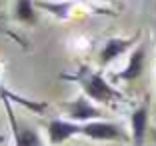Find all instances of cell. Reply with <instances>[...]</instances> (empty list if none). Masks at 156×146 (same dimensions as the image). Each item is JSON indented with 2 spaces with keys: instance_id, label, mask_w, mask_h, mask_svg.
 Here are the masks:
<instances>
[{
  "instance_id": "cell-1",
  "label": "cell",
  "mask_w": 156,
  "mask_h": 146,
  "mask_svg": "<svg viewBox=\"0 0 156 146\" xmlns=\"http://www.w3.org/2000/svg\"><path fill=\"white\" fill-rule=\"evenodd\" d=\"M62 78L66 80H72L80 86L82 94H86L92 102H98V104H112V102H122L124 94L120 90H116L100 72L92 70L90 66L82 64L78 66V70L74 74H62Z\"/></svg>"
},
{
  "instance_id": "cell-2",
  "label": "cell",
  "mask_w": 156,
  "mask_h": 146,
  "mask_svg": "<svg viewBox=\"0 0 156 146\" xmlns=\"http://www.w3.org/2000/svg\"><path fill=\"white\" fill-rule=\"evenodd\" d=\"M60 106H62V110L68 114V118L74 120V122H82L84 124V122L98 120V118L104 116V112H102L86 94H80L78 98H74V100H70V102H62Z\"/></svg>"
},
{
  "instance_id": "cell-3",
  "label": "cell",
  "mask_w": 156,
  "mask_h": 146,
  "mask_svg": "<svg viewBox=\"0 0 156 146\" xmlns=\"http://www.w3.org/2000/svg\"><path fill=\"white\" fill-rule=\"evenodd\" d=\"M140 38H142V32H140V30H138L136 34H132V36H126V38H124V36L108 38V40L104 42V46L100 48V56H98L100 66H108V64L114 62L116 58H120L124 52H128L130 48H134Z\"/></svg>"
},
{
  "instance_id": "cell-4",
  "label": "cell",
  "mask_w": 156,
  "mask_h": 146,
  "mask_svg": "<svg viewBox=\"0 0 156 146\" xmlns=\"http://www.w3.org/2000/svg\"><path fill=\"white\" fill-rule=\"evenodd\" d=\"M4 102V108H6V114H8V122L10 128H12V136H14V146H42V138L40 134L30 128L28 124L18 122L16 114H14V108L12 100H2Z\"/></svg>"
},
{
  "instance_id": "cell-5",
  "label": "cell",
  "mask_w": 156,
  "mask_h": 146,
  "mask_svg": "<svg viewBox=\"0 0 156 146\" xmlns=\"http://www.w3.org/2000/svg\"><path fill=\"white\" fill-rule=\"evenodd\" d=\"M82 136H88L92 140H124L126 134L120 124L98 118L82 124Z\"/></svg>"
},
{
  "instance_id": "cell-6",
  "label": "cell",
  "mask_w": 156,
  "mask_h": 146,
  "mask_svg": "<svg viewBox=\"0 0 156 146\" xmlns=\"http://www.w3.org/2000/svg\"><path fill=\"white\" fill-rule=\"evenodd\" d=\"M46 134L52 146H58L70 138L82 134V122H74V120H64V118H52L46 124Z\"/></svg>"
},
{
  "instance_id": "cell-7",
  "label": "cell",
  "mask_w": 156,
  "mask_h": 146,
  "mask_svg": "<svg viewBox=\"0 0 156 146\" xmlns=\"http://www.w3.org/2000/svg\"><path fill=\"white\" fill-rule=\"evenodd\" d=\"M144 66H146V44L134 46L132 54L128 58V64L124 66V70H120L118 74H114V80H124V82H134L136 78L142 76Z\"/></svg>"
},
{
  "instance_id": "cell-8",
  "label": "cell",
  "mask_w": 156,
  "mask_h": 146,
  "mask_svg": "<svg viewBox=\"0 0 156 146\" xmlns=\"http://www.w3.org/2000/svg\"><path fill=\"white\" fill-rule=\"evenodd\" d=\"M130 130H132V144L144 146V138H146V130H148V100H144L140 106H136L132 110Z\"/></svg>"
},
{
  "instance_id": "cell-9",
  "label": "cell",
  "mask_w": 156,
  "mask_h": 146,
  "mask_svg": "<svg viewBox=\"0 0 156 146\" xmlns=\"http://www.w3.org/2000/svg\"><path fill=\"white\" fill-rule=\"evenodd\" d=\"M34 4H36V8L52 14L56 20L70 18V14H72L74 6H76L72 0H56V2H50V0H34Z\"/></svg>"
},
{
  "instance_id": "cell-10",
  "label": "cell",
  "mask_w": 156,
  "mask_h": 146,
  "mask_svg": "<svg viewBox=\"0 0 156 146\" xmlns=\"http://www.w3.org/2000/svg\"><path fill=\"white\" fill-rule=\"evenodd\" d=\"M0 100H12L14 104H22L24 108L32 110V112H36V114H42L46 108H48V104L46 102H38V100H30V98H24V96H20L18 92L10 90L8 86H6L2 80H0Z\"/></svg>"
},
{
  "instance_id": "cell-11",
  "label": "cell",
  "mask_w": 156,
  "mask_h": 146,
  "mask_svg": "<svg viewBox=\"0 0 156 146\" xmlns=\"http://www.w3.org/2000/svg\"><path fill=\"white\" fill-rule=\"evenodd\" d=\"M14 18L28 26L38 24V14L34 0H14Z\"/></svg>"
},
{
  "instance_id": "cell-12",
  "label": "cell",
  "mask_w": 156,
  "mask_h": 146,
  "mask_svg": "<svg viewBox=\"0 0 156 146\" xmlns=\"http://www.w3.org/2000/svg\"><path fill=\"white\" fill-rule=\"evenodd\" d=\"M0 34H2V36H8L10 40H14V42H16V44H20V46H22V48H24V50H26V48H28V42L24 40L22 36H18V34H14V32L10 30V28H8V26H6V24H4V20H2V16H0Z\"/></svg>"
},
{
  "instance_id": "cell-13",
  "label": "cell",
  "mask_w": 156,
  "mask_h": 146,
  "mask_svg": "<svg viewBox=\"0 0 156 146\" xmlns=\"http://www.w3.org/2000/svg\"><path fill=\"white\" fill-rule=\"evenodd\" d=\"M0 142H4V138H2V136H0Z\"/></svg>"
},
{
  "instance_id": "cell-14",
  "label": "cell",
  "mask_w": 156,
  "mask_h": 146,
  "mask_svg": "<svg viewBox=\"0 0 156 146\" xmlns=\"http://www.w3.org/2000/svg\"><path fill=\"white\" fill-rule=\"evenodd\" d=\"M154 10H156V0H154Z\"/></svg>"
},
{
  "instance_id": "cell-15",
  "label": "cell",
  "mask_w": 156,
  "mask_h": 146,
  "mask_svg": "<svg viewBox=\"0 0 156 146\" xmlns=\"http://www.w3.org/2000/svg\"><path fill=\"white\" fill-rule=\"evenodd\" d=\"M108 2H114V0H108Z\"/></svg>"
}]
</instances>
